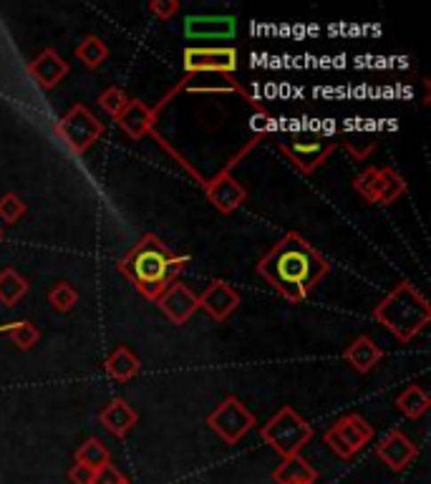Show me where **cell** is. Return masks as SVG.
<instances>
[{
  "instance_id": "cell-1",
  "label": "cell",
  "mask_w": 431,
  "mask_h": 484,
  "mask_svg": "<svg viewBox=\"0 0 431 484\" xmlns=\"http://www.w3.org/2000/svg\"><path fill=\"white\" fill-rule=\"evenodd\" d=\"M258 273L285 300L300 303L331 273V263L303 234L291 233L258 263Z\"/></svg>"
},
{
  "instance_id": "cell-2",
  "label": "cell",
  "mask_w": 431,
  "mask_h": 484,
  "mask_svg": "<svg viewBox=\"0 0 431 484\" xmlns=\"http://www.w3.org/2000/svg\"><path fill=\"white\" fill-rule=\"evenodd\" d=\"M187 258L170 250L156 234H144L119 263V270L129 278L147 300H156L174 278L185 270Z\"/></svg>"
},
{
  "instance_id": "cell-3",
  "label": "cell",
  "mask_w": 431,
  "mask_h": 484,
  "mask_svg": "<svg viewBox=\"0 0 431 484\" xmlns=\"http://www.w3.org/2000/svg\"><path fill=\"white\" fill-rule=\"evenodd\" d=\"M373 318L391 330L401 344H411L421 330L429 326V300L411 282H399L388 296L373 308Z\"/></svg>"
},
{
  "instance_id": "cell-4",
  "label": "cell",
  "mask_w": 431,
  "mask_h": 484,
  "mask_svg": "<svg viewBox=\"0 0 431 484\" xmlns=\"http://www.w3.org/2000/svg\"><path fill=\"white\" fill-rule=\"evenodd\" d=\"M260 434L265 444H270L283 459H288L293 454H300V449L313 439V426L295 409L283 407L262 426Z\"/></svg>"
},
{
  "instance_id": "cell-5",
  "label": "cell",
  "mask_w": 431,
  "mask_h": 484,
  "mask_svg": "<svg viewBox=\"0 0 431 484\" xmlns=\"http://www.w3.org/2000/svg\"><path fill=\"white\" fill-rule=\"evenodd\" d=\"M56 134L66 141L71 152L84 155L104 134V124L84 104H76L66 116H61V122L56 124Z\"/></svg>"
},
{
  "instance_id": "cell-6",
  "label": "cell",
  "mask_w": 431,
  "mask_h": 484,
  "mask_svg": "<svg viewBox=\"0 0 431 484\" xmlns=\"http://www.w3.org/2000/svg\"><path fill=\"white\" fill-rule=\"evenodd\" d=\"M336 141L328 139L323 134H295L291 139L280 141V152L293 162L300 172H315L325 159L336 152Z\"/></svg>"
},
{
  "instance_id": "cell-7",
  "label": "cell",
  "mask_w": 431,
  "mask_h": 484,
  "mask_svg": "<svg viewBox=\"0 0 431 484\" xmlns=\"http://www.w3.org/2000/svg\"><path fill=\"white\" fill-rule=\"evenodd\" d=\"M210 429L215 432L217 437L222 439L225 444H237L240 439L245 437L247 432L258 424L255 414L237 399V396H227L219 407L207 417Z\"/></svg>"
},
{
  "instance_id": "cell-8",
  "label": "cell",
  "mask_w": 431,
  "mask_h": 484,
  "mask_svg": "<svg viewBox=\"0 0 431 484\" xmlns=\"http://www.w3.org/2000/svg\"><path fill=\"white\" fill-rule=\"evenodd\" d=\"M373 439V429L371 424L358 417V414H346L339 422L333 424L323 434V441L328 444L331 452H336L340 459H351L361 452L366 444Z\"/></svg>"
},
{
  "instance_id": "cell-9",
  "label": "cell",
  "mask_w": 431,
  "mask_h": 484,
  "mask_svg": "<svg viewBox=\"0 0 431 484\" xmlns=\"http://www.w3.org/2000/svg\"><path fill=\"white\" fill-rule=\"evenodd\" d=\"M182 63H185V71L189 76H197V74L232 76L237 71V51L230 46H189L182 53Z\"/></svg>"
},
{
  "instance_id": "cell-10",
  "label": "cell",
  "mask_w": 431,
  "mask_h": 484,
  "mask_svg": "<svg viewBox=\"0 0 431 484\" xmlns=\"http://www.w3.org/2000/svg\"><path fill=\"white\" fill-rule=\"evenodd\" d=\"M155 303L174 326H185L187 321L200 311V296L189 290L185 282H172Z\"/></svg>"
},
{
  "instance_id": "cell-11",
  "label": "cell",
  "mask_w": 431,
  "mask_h": 484,
  "mask_svg": "<svg viewBox=\"0 0 431 484\" xmlns=\"http://www.w3.org/2000/svg\"><path fill=\"white\" fill-rule=\"evenodd\" d=\"M232 164L235 162H230V167H225L222 172H217L207 185H204V189H207V197H210V202L215 204L219 212H225V215H230V212H235L240 204L245 202L247 192L245 187L235 179L230 174Z\"/></svg>"
},
{
  "instance_id": "cell-12",
  "label": "cell",
  "mask_w": 431,
  "mask_h": 484,
  "mask_svg": "<svg viewBox=\"0 0 431 484\" xmlns=\"http://www.w3.org/2000/svg\"><path fill=\"white\" fill-rule=\"evenodd\" d=\"M237 33V20L232 16H187V41H230Z\"/></svg>"
},
{
  "instance_id": "cell-13",
  "label": "cell",
  "mask_w": 431,
  "mask_h": 484,
  "mask_svg": "<svg viewBox=\"0 0 431 484\" xmlns=\"http://www.w3.org/2000/svg\"><path fill=\"white\" fill-rule=\"evenodd\" d=\"M376 454H379V459H381L391 472H403V469L409 467L416 459L419 447H416L414 441L406 437L403 432L394 429V432H388V434L379 441Z\"/></svg>"
},
{
  "instance_id": "cell-14",
  "label": "cell",
  "mask_w": 431,
  "mask_h": 484,
  "mask_svg": "<svg viewBox=\"0 0 431 484\" xmlns=\"http://www.w3.org/2000/svg\"><path fill=\"white\" fill-rule=\"evenodd\" d=\"M200 308L212 321H225V318H230L232 313L240 308V293L232 288L230 282L212 281L210 288L200 296Z\"/></svg>"
},
{
  "instance_id": "cell-15",
  "label": "cell",
  "mask_w": 431,
  "mask_h": 484,
  "mask_svg": "<svg viewBox=\"0 0 431 484\" xmlns=\"http://www.w3.org/2000/svg\"><path fill=\"white\" fill-rule=\"evenodd\" d=\"M156 114L155 109H149L144 101H139V99H129V104H126V109L119 114V119H116V124L122 129L124 134L129 137V139H144L147 134H155V122H156Z\"/></svg>"
},
{
  "instance_id": "cell-16",
  "label": "cell",
  "mask_w": 431,
  "mask_h": 484,
  "mask_svg": "<svg viewBox=\"0 0 431 484\" xmlns=\"http://www.w3.org/2000/svg\"><path fill=\"white\" fill-rule=\"evenodd\" d=\"M68 61H63L61 56L53 51V48H46L41 51L31 63H28V74H31L41 89H56L61 83L63 78L68 76Z\"/></svg>"
},
{
  "instance_id": "cell-17",
  "label": "cell",
  "mask_w": 431,
  "mask_h": 484,
  "mask_svg": "<svg viewBox=\"0 0 431 484\" xmlns=\"http://www.w3.org/2000/svg\"><path fill=\"white\" fill-rule=\"evenodd\" d=\"M99 422H101V426L107 429L108 434L124 439L134 426H137L139 414L137 409L132 407L129 401H124V399H111L107 407L101 409Z\"/></svg>"
},
{
  "instance_id": "cell-18",
  "label": "cell",
  "mask_w": 431,
  "mask_h": 484,
  "mask_svg": "<svg viewBox=\"0 0 431 484\" xmlns=\"http://www.w3.org/2000/svg\"><path fill=\"white\" fill-rule=\"evenodd\" d=\"M343 359L348 361L355 371L369 374L371 369H376V366L381 363V359H384V351H381V345L376 344L371 336H358L354 344L343 351Z\"/></svg>"
},
{
  "instance_id": "cell-19",
  "label": "cell",
  "mask_w": 431,
  "mask_h": 484,
  "mask_svg": "<svg viewBox=\"0 0 431 484\" xmlns=\"http://www.w3.org/2000/svg\"><path fill=\"white\" fill-rule=\"evenodd\" d=\"M315 480H318V472L310 467L300 454L283 459V464L273 472L275 484H315Z\"/></svg>"
},
{
  "instance_id": "cell-20",
  "label": "cell",
  "mask_w": 431,
  "mask_h": 484,
  "mask_svg": "<svg viewBox=\"0 0 431 484\" xmlns=\"http://www.w3.org/2000/svg\"><path fill=\"white\" fill-rule=\"evenodd\" d=\"M139 371H141V361L126 345H116L107 359V374L119 384H129L134 376H139Z\"/></svg>"
},
{
  "instance_id": "cell-21",
  "label": "cell",
  "mask_w": 431,
  "mask_h": 484,
  "mask_svg": "<svg viewBox=\"0 0 431 484\" xmlns=\"http://www.w3.org/2000/svg\"><path fill=\"white\" fill-rule=\"evenodd\" d=\"M406 192V179L391 167H379V185H376V204H394Z\"/></svg>"
},
{
  "instance_id": "cell-22",
  "label": "cell",
  "mask_w": 431,
  "mask_h": 484,
  "mask_svg": "<svg viewBox=\"0 0 431 484\" xmlns=\"http://www.w3.org/2000/svg\"><path fill=\"white\" fill-rule=\"evenodd\" d=\"M28 293V281L18 273L16 267H5L0 270V303L5 308L18 305V300Z\"/></svg>"
},
{
  "instance_id": "cell-23",
  "label": "cell",
  "mask_w": 431,
  "mask_h": 484,
  "mask_svg": "<svg viewBox=\"0 0 431 484\" xmlns=\"http://www.w3.org/2000/svg\"><path fill=\"white\" fill-rule=\"evenodd\" d=\"M431 407V399L421 386H409L396 396V409L409 419H421Z\"/></svg>"
},
{
  "instance_id": "cell-24",
  "label": "cell",
  "mask_w": 431,
  "mask_h": 484,
  "mask_svg": "<svg viewBox=\"0 0 431 484\" xmlns=\"http://www.w3.org/2000/svg\"><path fill=\"white\" fill-rule=\"evenodd\" d=\"M340 144H343V149L354 156V159L363 162V159H369V156L376 152V147H379V137H376V134H371V131H366V129H355V131H348Z\"/></svg>"
},
{
  "instance_id": "cell-25",
  "label": "cell",
  "mask_w": 431,
  "mask_h": 484,
  "mask_svg": "<svg viewBox=\"0 0 431 484\" xmlns=\"http://www.w3.org/2000/svg\"><path fill=\"white\" fill-rule=\"evenodd\" d=\"M76 59L86 68H101L104 66V61L108 59V46L99 38V36H86L81 44L76 46Z\"/></svg>"
},
{
  "instance_id": "cell-26",
  "label": "cell",
  "mask_w": 431,
  "mask_h": 484,
  "mask_svg": "<svg viewBox=\"0 0 431 484\" xmlns=\"http://www.w3.org/2000/svg\"><path fill=\"white\" fill-rule=\"evenodd\" d=\"M76 462L84 464V467L93 469V472H99V469L111 464V454H108V449L99 439H86L76 449Z\"/></svg>"
},
{
  "instance_id": "cell-27",
  "label": "cell",
  "mask_w": 431,
  "mask_h": 484,
  "mask_svg": "<svg viewBox=\"0 0 431 484\" xmlns=\"http://www.w3.org/2000/svg\"><path fill=\"white\" fill-rule=\"evenodd\" d=\"M0 333H5L20 351H31L33 345L41 341V330L36 329L31 321H16L8 326H0Z\"/></svg>"
},
{
  "instance_id": "cell-28",
  "label": "cell",
  "mask_w": 431,
  "mask_h": 484,
  "mask_svg": "<svg viewBox=\"0 0 431 484\" xmlns=\"http://www.w3.org/2000/svg\"><path fill=\"white\" fill-rule=\"evenodd\" d=\"M48 303L53 305V311L71 313L74 308H76V303H78L76 288L66 281L56 282V285L51 288V293H48Z\"/></svg>"
},
{
  "instance_id": "cell-29",
  "label": "cell",
  "mask_w": 431,
  "mask_h": 484,
  "mask_svg": "<svg viewBox=\"0 0 431 484\" xmlns=\"http://www.w3.org/2000/svg\"><path fill=\"white\" fill-rule=\"evenodd\" d=\"M126 104H129V96L124 94L119 86H111V89H107L104 94L99 96V107L107 111L108 116H114V119H119V114L126 109Z\"/></svg>"
},
{
  "instance_id": "cell-30",
  "label": "cell",
  "mask_w": 431,
  "mask_h": 484,
  "mask_svg": "<svg viewBox=\"0 0 431 484\" xmlns=\"http://www.w3.org/2000/svg\"><path fill=\"white\" fill-rule=\"evenodd\" d=\"M26 215V202L13 194V192H8V194H3L0 197V219L5 222V225H13L18 219Z\"/></svg>"
},
{
  "instance_id": "cell-31",
  "label": "cell",
  "mask_w": 431,
  "mask_h": 484,
  "mask_svg": "<svg viewBox=\"0 0 431 484\" xmlns=\"http://www.w3.org/2000/svg\"><path fill=\"white\" fill-rule=\"evenodd\" d=\"M376 185H379V167H369L354 179V189L366 202L376 200Z\"/></svg>"
},
{
  "instance_id": "cell-32",
  "label": "cell",
  "mask_w": 431,
  "mask_h": 484,
  "mask_svg": "<svg viewBox=\"0 0 431 484\" xmlns=\"http://www.w3.org/2000/svg\"><path fill=\"white\" fill-rule=\"evenodd\" d=\"M149 11H152L159 20H170V18L177 16L180 3H177V0H152V3H149Z\"/></svg>"
},
{
  "instance_id": "cell-33",
  "label": "cell",
  "mask_w": 431,
  "mask_h": 484,
  "mask_svg": "<svg viewBox=\"0 0 431 484\" xmlns=\"http://www.w3.org/2000/svg\"><path fill=\"white\" fill-rule=\"evenodd\" d=\"M124 482H126V477H124L122 472L114 467V464H107L104 469H99L96 477H93V484H124Z\"/></svg>"
},
{
  "instance_id": "cell-34",
  "label": "cell",
  "mask_w": 431,
  "mask_h": 484,
  "mask_svg": "<svg viewBox=\"0 0 431 484\" xmlns=\"http://www.w3.org/2000/svg\"><path fill=\"white\" fill-rule=\"evenodd\" d=\"M93 477H96V472L89 467H84V464H78V462L68 469V480L74 484H93Z\"/></svg>"
},
{
  "instance_id": "cell-35",
  "label": "cell",
  "mask_w": 431,
  "mask_h": 484,
  "mask_svg": "<svg viewBox=\"0 0 431 484\" xmlns=\"http://www.w3.org/2000/svg\"><path fill=\"white\" fill-rule=\"evenodd\" d=\"M0 237H3V230H0Z\"/></svg>"
},
{
  "instance_id": "cell-36",
  "label": "cell",
  "mask_w": 431,
  "mask_h": 484,
  "mask_svg": "<svg viewBox=\"0 0 431 484\" xmlns=\"http://www.w3.org/2000/svg\"><path fill=\"white\" fill-rule=\"evenodd\" d=\"M124 484H129V482H124Z\"/></svg>"
}]
</instances>
